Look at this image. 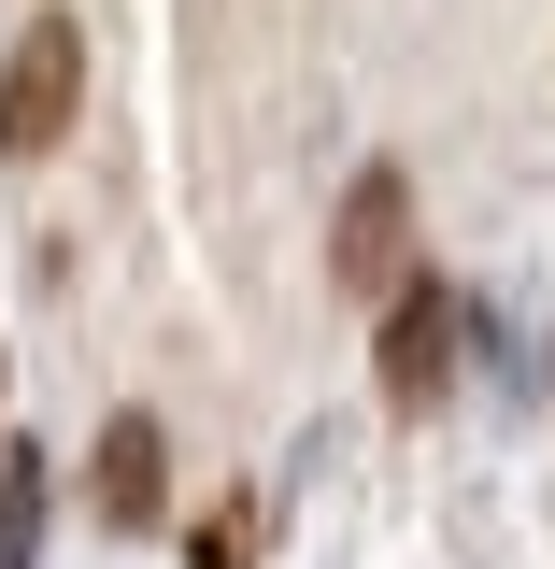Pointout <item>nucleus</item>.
I'll return each instance as SVG.
<instances>
[{
    "instance_id": "nucleus-1",
    "label": "nucleus",
    "mask_w": 555,
    "mask_h": 569,
    "mask_svg": "<svg viewBox=\"0 0 555 569\" xmlns=\"http://www.w3.org/2000/svg\"><path fill=\"white\" fill-rule=\"evenodd\" d=\"M370 313H385V342H370L385 399H399V413H442V399H456V342H470V299H456V284H427V271H399Z\"/></svg>"
},
{
    "instance_id": "nucleus-2",
    "label": "nucleus",
    "mask_w": 555,
    "mask_h": 569,
    "mask_svg": "<svg viewBox=\"0 0 555 569\" xmlns=\"http://www.w3.org/2000/svg\"><path fill=\"white\" fill-rule=\"evenodd\" d=\"M71 100H86V29L71 14H29L14 29V71H0V157H58Z\"/></svg>"
},
{
    "instance_id": "nucleus-3",
    "label": "nucleus",
    "mask_w": 555,
    "mask_h": 569,
    "mask_svg": "<svg viewBox=\"0 0 555 569\" xmlns=\"http://www.w3.org/2000/svg\"><path fill=\"white\" fill-rule=\"evenodd\" d=\"M414 271V186H399V157H370L328 213V284L343 299H385V284Z\"/></svg>"
},
{
    "instance_id": "nucleus-4",
    "label": "nucleus",
    "mask_w": 555,
    "mask_h": 569,
    "mask_svg": "<svg viewBox=\"0 0 555 569\" xmlns=\"http://www.w3.org/2000/svg\"><path fill=\"white\" fill-rule=\"evenodd\" d=\"M100 512H115V527H157V512H171V427L157 413L100 427Z\"/></svg>"
},
{
    "instance_id": "nucleus-5",
    "label": "nucleus",
    "mask_w": 555,
    "mask_h": 569,
    "mask_svg": "<svg viewBox=\"0 0 555 569\" xmlns=\"http://www.w3.org/2000/svg\"><path fill=\"white\" fill-rule=\"evenodd\" d=\"M257 527H271L257 498H228V512H200V527H186V569H257Z\"/></svg>"
},
{
    "instance_id": "nucleus-6",
    "label": "nucleus",
    "mask_w": 555,
    "mask_h": 569,
    "mask_svg": "<svg viewBox=\"0 0 555 569\" xmlns=\"http://www.w3.org/2000/svg\"><path fill=\"white\" fill-rule=\"evenodd\" d=\"M43 485H58V470H43V456H14V498H0V569H29V541H43Z\"/></svg>"
}]
</instances>
